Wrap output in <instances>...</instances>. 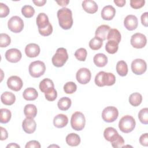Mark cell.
<instances>
[{"mask_svg":"<svg viewBox=\"0 0 148 148\" xmlns=\"http://www.w3.org/2000/svg\"><path fill=\"white\" fill-rule=\"evenodd\" d=\"M39 34L44 36H49L53 32V27L49 22L48 16L44 13H40L36 20Z\"/></svg>","mask_w":148,"mask_h":148,"instance_id":"cell-1","label":"cell"},{"mask_svg":"<svg viewBox=\"0 0 148 148\" xmlns=\"http://www.w3.org/2000/svg\"><path fill=\"white\" fill-rule=\"evenodd\" d=\"M59 25L64 29H70L73 25L72 11L66 8H62L57 12Z\"/></svg>","mask_w":148,"mask_h":148,"instance_id":"cell-2","label":"cell"},{"mask_svg":"<svg viewBox=\"0 0 148 148\" xmlns=\"http://www.w3.org/2000/svg\"><path fill=\"white\" fill-rule=\"evenodd\" d=\"M115 82V76L113 73L109 72L101 71L97 74L95 77V83L99 87L112 86Z\"/></svg>","mask_w":148,"mask_h":148,"instance_id":"cell-3","label":"cell"},{"mask_svg":"<svg viewBox=\"0 0 148 148\" xmlns=\"http://www.w3.org/2000/svg\"><path fill=\"white\" fill-rule=\"evenodd\" d=\"M136 123L133 117L130 115L123 116L119 121V128L124 133L127 134L132 132L135 127Z\"/></svg>","mask_w":148,"mask_h":148,"instance_id":"cell-4","label":"cell"},{"mask_svg":"<svg viewBox=\"0 0 148 148\" xmlns=\"http://www.w3.org/2000/svg\"><path fill=\"white\" fill-rule=\"evenodd\" d=\"M68 59V54L66 50L64 47L57 49L55 54L53 56L51 61L54 66L56 67L62 66Z\"/></svg>","mask_w":148,"mask_h":148,"instance_id":"cell-5","label":"cell"},{"mask_svg":"<svg viewBox=\"0 0 148 148\" xmlns=\"http://www.w3.org/2000/svg\"><path fill=\"white\" fill-rule=\"evenodd\" d=\"M28 70L32 77L37 78L44 74L46 71V66L43 62L41 61H35L29 64Z\"/></svg>","mask_w":148,"mask_h":148,"instance_id":"cell-6","label":"cell"},{"mask_svg":"<svg viewBox=\"0 0 148 148\" xmlns=\"http://www.w3.org/2000/svg\"><path fill=\"white\" fill-rule=\"evenodd\" d=\"M86 124V119L84 114L80 112H76L72 114L71 119L72 128L76 131L82 130Z\"/></svg>","mask_w":148,"mask_h":148,"instance_id":"cell-7","label":"cell"},{"mask_svg":"<svg viewBox=\"0 0 148 148\" xmlns=\"http://www.w3.org/2000/svg\"><path fill=\"white\" fill-rule=\"evenodd\" d=\"M119 116V111L114 106H108L102 112V119L107 123L114 121Z\"/></svg>","mask_w":148,"mask_h":148,"instance_id":"cell-8","label":"cell"},{"mask_svg":"<svg viewBox=\"0 0 148 148\" xmlns=\"http://www.w3.org/2000/svg\"><path fill=\"white\" fill-rule=\"evenodd\" d=\"M8 28L14 33L20 32L24 28L23 20L18 16L12 17L8 23Z\"/></svg>","mask_w":148,"mask_h":148,"instance_id":"cell-9","label":"cell"},{"mask_svg":"<svg viewBox=\"0 0 148 148\" xmlns=\"http://www.w3.org/2000/svg\"><path fill=\"white\" fill-rule=\"evenodd\" d=\"M131 70L136 75H140L144 73L147 69V64L145 60L137 58L132 61L131 63Z\"/></svg>","mask_w":148,"mask_h":148,"instance_id":"cell-10","label":"cell"},{"mask_svg":"<svg viewBox=\"0 0 148 148\" xmlns=\"http://www.w3.org/2000/svg\"><path fill=\"white\" fill-rule=\"evenodd\" d=\"M131 45L136 49L144 47L147 43V39L145 35L141 33H136L131 38Z\"/></svg>","mask_w":148,"mask_h":148,"instance_id":"cell-11","label":"cell"},{"mask_svg":"<svg viewBox=\"0 0 148 148\" xmlns=\"http://www.w3.org/2000/svg\"><path fill=\"white\" fill-rule=\"evenodd\" d=\"M76 77L77 81L79 83L82 84H86L90 81L91 73L88 68H82L77 71L76 74Z\"/></svg>","mask_w":148,"mask_h":148,"instance_id":"cell-12","label":"cell"},{"mask_svg":"<svg viewBox=\"0 0 148 148\" xmlns=\"http://www.w3.org/2000/svg\"><path fill=\"white\" fill-rule=\"evenodd\" d=\"M8 87L14 91H20L23 86L21 79L17 76H12L7 80Z\"/></svg>","mask_w":148,"mask_h":148,"instance_id":"cell-13","label":"cell"},{"mask_svg":"<svg viewBox=\"0 0 148 148\" xmlns=\"http://www.w3.org/2000/svg\"><path fill=\"white\" fill-rule=\"evenodd\" d=\"M22 57L21 51L17 49H10L5 53V58L8 61L16 63L18 62Z\"/></svg>","mask_w":148,"mask_h":148,"instance_id":"cell-14","label":"cell"},{"mask_svg":"<svg viewBox=\"0 0 148 148\" xmlns=\"http://www.w3.org/2000/svg\"><path fill=\"white\" fill-rule=\"evenodd\" d=\"M24 131L27 134H32L36 130V124L33 118L26 117L22 123Z\"/></svg>","mask_w":148,"mask_h":148,"instance_id":"cell-15","label":"cell"},{"mask_svg":"<svg viewBox=\"0 0 148 148\" xmlns=\"http://www.w3.org/2000/svg\"><path fill=\"white\" fill-rule=\"evenodd\" d=\"M124 25L125 28L129 31L135 29L138 25L137 17L132 14L127 16L124 20Z\"/></svg>","mask_w":148,"mask_h":148,"instance_id":"cell-16","label":"cell"},{"mask_svg":"<svg viewBox=\"0 0 148 148\" xmlns=\"http://www.w3.org/2000/svg\"><path fill=\"white\" fill-rule=\"evenodd\" d=\"M40 47L36 43H29L25 46V53L27 57L34 58L37 57L40 53Z\"/></svg>","mask_w":148,"mask_h":148,"instance_id":"cell-17","label":"cell"},{"mask_svg":"<svg viewBox=\"0 0 148 148\" xmlns=\"http://www.w3.org/2000/svg\"><path fill=\"white\" fill-rule=\"evenodd\" d=\"M116 14V9L112 5H107L103 7L101 11V17L105 20H111Z\"/></svg>","mask_w":148,"mask_h":148,"instance_id":"cell-18","label":"cell"},{"mask_svg":"<svg viewBox=\"0 0 148 148\" xmlns=\"http://www.w3.org/2000/svg\"><path fill=\"white\" fill-rule=\"evenodd\" d=\"M39 87L40 90L45 94L50 92L54 88V86L53 81L49 78H45L43 79L40 82Z\"/></svg>","mask_w":148,"mask_h":148,"instance_id":"cell-19","label":"cell"},{"mask_svg":"<svg viewBox=\"0 0 148 148\" xmlns=\"http://www.w3.org/2000/svg\"><path fill=\"white\" fill-rule=\"evenodd\" d=\"M103 136L106 140L112 143L119 137L120 135L115 128L113 127H108L103 132Z\"/></svg>","mask_w":148,"mask_h":148,"instance_id":"cell-20","label":"cell"},{"mask_svg":"<svg viewBox=\"0 0 148 148\" xmlns=\"http://www.w3.org/2000/svg\"><path fill=\"white\" fill-rule=\"evenodd\" d=\"M82 8L84 10L88 13L93 14L98 10V5L92 0H85L82 2Z\"/></svg>","mask_w":148,"mask_h":148,"instance_id":"cell-21","label":"cell"},{"mask_svg":"<svg viewBox=\"0 0 148 148\" xmlns=\"http://www.w3.org/2000/svg\"><path fill=\"white\" fill-rule=\"evenodd\" d=\"M110 29V27L108 25L103 24L99 25L95 31V37L100 39L102 41L106 40L107 38V35Z\"/></svg>","mask_w":148,"mask_h":148,"instance_id":"cell-22","label":"cell"},{"mask_svg":"<svg viewBox=\"0 0 148 148\" xmlns=\"http://www.w3.org/2000/svg\"><path fill=\"white\" fill-rule=\"evenodd\" d=\"M68 123V117L64 114H58L54 117L53 124L58 128L65 127Z\"/></svg>","mask_w":148,"mask_h":148,"instance_id":"cell-23","label":"cell"},{"mask_svg":"<svg viewBox=\"0 0 148 148\" xmlns=\"http://www.w3.org/2000/svg\"><path fill=\"white\" fill-rule=\"evenodd\" d=\"M1 100L2 103L6 105H12L16 101V97L14 94L9 91L3 92L1 96Z\"/></svg>","mask_w":148,"mask_h":148,"instance_id":"cell-24","label":"cell"},{"mask_svg":"<svg viewBox=\"0 0 148 148\" xmlns=\"http://www.w3.org/2000/svg\"><path fill=\"white\" fill-rule=\"evenodd\" d=\"M94 64L98 67H103L108 63V57L103 53H98L93 58Z\"/></svg>","mask_w":148,"mask_h":148,"instance_id":"cell-25","label":"cell"},{"mask_svg":"<svg viewBox=\"0 0 148 148\" xmlns=\"http://www.w3.org/2000/svg\"><path fill=\"white\" fill-rule=\"evenodd\" d=\"M38 96V93L36 89L32 87L26 88L23 93V97L27 101H34L35 100Z\"/></svg>","mask_w":148,"mask_h":148,"instance_id":"cell-26","label":"cell"},{"mask_svg":"<svg viewBox=\"0 0 148 148\" xmlns=\"http://www.w3.org/2000/svg\"><path fill=\"white\" fill-rule=\"evenodd\" d=\"M66 142L70 146H77L80 143V138L75 133H71L66 136Z\"/></svg>","mask_w":148,"mask_h":148,"instance_id":"cell-27","label":"cell"},{"mask_svg":"<svg viewBox=\"0 0 148 148\" xmlns=\"http://www.w3.org/2000/svg\"><path fill=\"white\" fill-rule=\"evenodd\" d=\"M24 113L26 117L34 119L37 114V108L33 104H27L24 108Z\"/></svg>","mask_w":148,"mask_h":148,"instance_id":"cell-28","label":"cell"},{"mask_svg":"<svg viewBox=\"0 0 148 148\" xmlns=\"http://www.w3.org/2000/svg\"><path fill=\"white\" fill-rule=\"evenodd\" d=\"M71 99L68 97H62L60 98L57 103V106L61 110L65 111L69 109L71 106Z\"/></svg>","mask_w":148,"mask_h":148,"instance_id":"cell-29","label":"cell"},{"mask_svg":"<svg viewBox=\"0 0 148 148\" xmlns=\"http://www.w3.org/2000/svg\"><path fill=\"white\" fill-rule=\"evenodd\" d=\"M128 66L127 63L121 60L117 62L116 65V71L120 76H125L128 73Z\"/></svg>","mask_w":148,"mask_h":148,"instance_id":"cell-30","label":"cell"},{"mask_svg":"<svg viewBox=\"0 0 148 148\" xmlns=\"http://www.w3.org/2000/svg\"><path fill=\"white\" fill-rule=\"evenodd\" d=\"M108 40H114L117 43H119L121 40V34L118 29L113 28L110 29L108 34L107 35V38Z\"/></svg>","mask_w":148,"mask_h":148,"instance_id":"cell-31","label":"cell"},{"mask_svg":"<svg viewBox=\"0 0 148 148\" xmlns=\"http://www.w3.org/2000/svg\"><path fill=\"white\" fill-rule=\"evenodd\" d=\"M142 101V96L139 92L131 94L129 97V102L133 106H139Z\"/></svg>","mask_w":148,"mask_h":148,"instance_id":"cell-32","label":"cell"},{"mask_svg":"<svg viewBox=\"0 0 148 148\" xmlns=\"http://www.w3.org/2000/svg\"><path fill=\"white\" fill-rule=\"evenodd\" d=\"M12 116V113L11 112L5 108H2L0 110V122L1 123H8Z\"/></svg>","mask_w":148,"mask_h":148,"instance_id":"cell-33","label":"cell"},{"mask_svg":"<svg viewBox=\"0 0 148 148\" xmlns=\"http://www.w3.org/2000/svg\"><path fill=\"white\" fill-rule=\"evenodd\" d=\"M119 49V43L114 40H108L105 45V50L109 54L116 53Z\"/></svg>","mask_w":148,"mask_h":148,"instance_id":"cell-34","label":"cell"},{"mask_svg":"<svg viewBox=\"0 0 148 148\" xmlns=\"http://www.w3.org/2000/svg\"><path fill=\"white\" fill-rule=\"evenodd\" d=\"M103 45V41L100 39L94 37L89 42V47L93 50H97L101 48Z\"/></svg>","mask_w":148,"mask_h":148,"instance_id":"cell-35","label":"cell"},{"mask_svg":"<svg viewBox=\"0 0 148 148\" xmlns=\"http://www.w3.org/2000/svg\"><path fill=\"white\" fill-rule=\"evenodd\" d=\"M21 13L25 17L31 18L35 14V9L30 5H24L21 8Z\"/></svg>","mask_w":148,"mask_h":148,"instance_id":"cell-36","label":"cell"},{"mask_svg":"<svg viewBox=\"0 0 148 148\" xmlns=\"http://www.w3.org/2000/svg\"><path fill=\"white\" fill-rule=\"evenodd\" d=\"M77 90L76 84L73 82H68L64 86V90L66 94H73Z\"/></svg>","mask_w":148,"mask_h":148,"instance_id":"cell-37","label":"cell"},{"mask_svg":"<svg viewBox=\"0 0 148 148\" xmlns=\"http://www.w3.org/2000/svg\"><path fill=\"white\" fill-rule=\"evenodd\" d=\"M138 118L140 121L144 124H148V108H145L141 109L138 113Z\"/></svg>","mask_w":148,"mask_h":148,"instance_id":"cell-38","label":"cell"},{"mask_svg":"<svg viewBox=\"0 0 148 148\" xmlns=\"http://www.w3.org/2000/svg\"><path fill=\"white\" fill-rule=\"evenodd\" d=\"M87 52L86 49L80 48L77 49L75 53V56L76 58L80 61H84L86 59Z\"/></svg>","mask_w":148,"mask_h":148,"instance_id":"cell-39","label":"cell"},{"mask_svg":"<svg viewBox=\"0 0 148 148\" xmlns=\"http://www.w3.org/2000/svg\"><path fill=\"white\" fill-rule=\"evenodd\" d=\"M10 37L6 34L1 33L0 34V47H6L10 44Z\"/></svg>","mask_w":148,"mask_h":148,"instance_id":"cell-40","label":"cell"},{"mask_svg":"<svg viewBox=\"0 0 148 148\" xmlns=\"http://www.w3.org/2000/svg\"><path fill=\"white\" fill-rule=\"evenodd\" d=\"M145 3V0H131L130 1V6L133 9H138L142 8Z\"/></svg>","mask_w":148,"mask_h":148,"instance_id":"cell-41","label":"cell"},{"mask_svg":"<svg viewBox=\"0 0 148 148\" xmlns=\"http://www.w3.org/2000/svg\"><path fill=\"white\" fill-rule=\"evenodd\" d=\"M9 8L8 6L3 3H0V17H5L9 14Z\"/></svg>","mask_w":148,"mask_h":148,"instance_id":"cell-42","label":"cell"},{"mask_svg":"<svg viewBox=\"0 0 148 148\" xmlns=\"http://www.w3.org/2000/svg\"><path fill=\"white\" fill-rule=\"evenodd\" d=\"M111 144L112 147L115 148L122 147L124 146V140L123 138L121 135H120L119 137L117 139H116L113 142H112Z\"/></svg>","mask_w":148,"mask_h":148,"instance_id":"cell-43","label":"cell"},{"mask_svg":"<svg viewBox=\"0 0 148 148\" xmlns=\"http://www.w3.org/2000/svg\"><path fill=\"white\" fill-rule=\"evenodd\" d=\"M46 99L49 101H54L57 97V91L54 88L50 92L45 94Z\"/></svg>","mask_w":148,"mask_h":148,"instance_id":"cell-44","label":"cell"},{"mask_svg":"<svg viewBox=\"0 0 148 148\" xmlns=\"http://www.w3.org/2000/svg\"><path fill=\"white\" fill-rule=\"evenodd\" d=\"M139 142L143 146H148V136L147 133L142 134L139 138Z\"/></svg>","mask_w":148,"mask_h":148,"instance_id":"cell-45","label":"cell"},{"mask_svg":"<svg viewBox=\"0 0 148 148\" xmlns=\"http://www.w3.org/2000/svg\"><path fill=\"white\" fill-rule=\"evenodd\" d=\"M25 148H29V147H35V148H40V145L39 142L37 140H31L27 143L25 145Z\"/></svg>","mask_w":148,"mask_h":148,"instance_id":"cell-46","label":"cell"},{"mask_svg":"<svg viewBox=\"0 0 148 148\" xmlns=\"http://www.w3.org/2000/svg\"><path fill=\"white\" fill-rule=\"evenodd\" d=\"M148 18V13L147 12H145L143 13L142 16H141V23H142V24L147 27L148 26V20H147V18Z\"/></svg>","mask_w":148,"mask_h":148,"instance_id":"cell-47","label":"cell"},{"mask_svg":"<svg viewBox=\"0 0 148 148\" xmlns=\"http://www.w3.org/2000/svg\"><path fill=\"white\" fill-rule=\"evenodd\" d=\"M0 129H1V140H3L6 139L8 136V134L6 130L2 127H1Z\"/></svg>","mask_w":148,"mask_h":148,"instance_id":"cell-48","label":"cell"},{"mask_svg":"<svg viewBox=\"0 0 148 148\" xmlns=\"http://www.w3.org/2000/svg\"><path fill=\"white\" fill-rule=\"evenodd\" d=\"M32 2L36 6H42L46 3V0H33Z\"/></svg>","mask_w":148,"mask_h":148,"instance_id":"cell-49","label":"cell"},{"mask_svg":"<svg viewBox=\"0 0 148 148\" xmlns=\"http://www.w3.org/2000/svg\"><path fill=\"white\" fill-rule=\"evenodd\" d=\"M114 3L119 7H123L125 5L126 1L125 0H114Z\"/></svg>","mask_w":148,"mask_h":148,"instance_id":"cell-50","label":"cell"},{"mask_svg":"<svg viewBox=\"0 0 148 148\" xmlns=\"http://www.w3.org/2000/svg\"><path fill=\"white\" fill-rule=\"evenodd\" d=\"M56 2L60 5V6H66L68 3L69 2V1H57Z\"/></svg>","mask_w":148,"mask_h":148,"instance_id":"cell-51","label":"cell"},{"mask_svg":"<svg viewBox=\"0 0 148 148\" xmlns=\"http://www.w3.org/2000/svg\"><path fill=\"white\" fill-rule=\"evenodd\" d=\"M6 147H14V148H15V147H18V148H19V147H20V146H19L18 145L15 143H11L9 144L8 145H7V146H6Z\"/></svg>","mask_w":148,"mask_h":148,"instance_id":"cell-52","label":"cell"}]
</instances>
